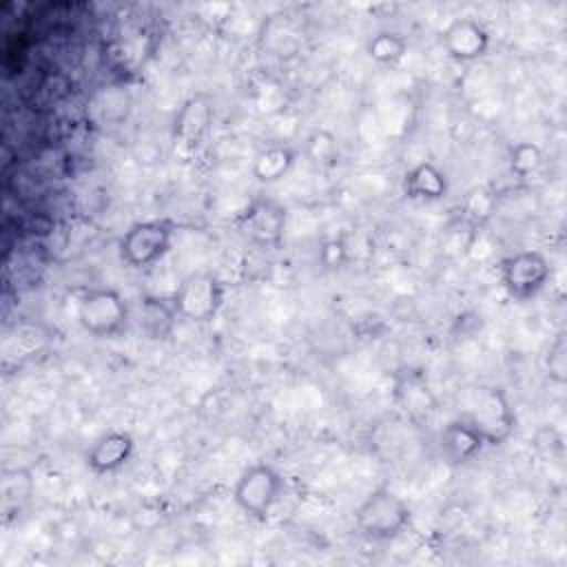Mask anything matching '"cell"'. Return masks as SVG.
Instances as JSON below:
<instances>
[{"instance_id": "ba28073f", "label": "cell", "mask_w": 567, "mask_h": 567, "mask_svg": "<svg viewBox=\"0 0 567 567\" xmlns=\"http://www.w3.org/2000/svg\"><path fill=\"white\" fill-rule=\"evenodd\" d=\"M215 104L213 97L204 91L188 95L171 120V140L179 151H195L202 146L213 131Z\"/></svg>"}, {"instance_id": "7c38bea8", "label": "cell", "mask_w": 567, "mask_h": 567, "mask_svg": "<svg viewBox=\"0 0 567 567\" xmlns=\"http://www.w3.org/2000/svg\"><path fill=\"white\" fill-rule=\"evenodd\" d=\"M135 454V439L126 430L102 432L86 450L84 465L95 476H106L120 472Z\"/></svg>"}, {"instance_id": "4fadbf2b", "label": "cell", "mask_w": 567, "mask_h": 567, "mask_svg": "<svg viewBox=\"0 0 567 567\" xmlns=\"http://www.w3.org/2000/svg\"><path fill=\"white\" fill-rule=\"evenodd\" d=\"M401 193L410 202L434 204V202H441L447 197L450 177L436 162L421 159L403 173Z\"/></svg>"}, {"instance_id": "8fae6325", "label": "cell", "mask_w": 567, "mask_h": 567, "mask_svg": "<svg viewBox=\"0 0 567 567\" xmlns=\"http://www.w3.org/2000/svg\"><path fill=\"white\" fill-rule=\"evenodd\" d=\"M439 42L450 60L465 64L483 58L489 51L492 38L481 20L472 16H461L443 27Z\"/></svg>"}, {"instance_id": "ac0fdd59", "label": "cell", "mask_w": 567, "mask_h": 567, "mask_svg": "<svg viewBox=\"0 0 567 567\" xmlns=\"http://www.w3.org/2000/svg\"><path fill=\"white\" fill-rule=\"evenodd\" d=\"M543 162V155H540V148L536 144H529V142H520L512 148V155H509V168L512 173H516L518 177H529Z\"/></svg>"}, {"instance_id": "30bf717a", "label": "cell", "mask_w": 567, "mask_h": 567, "mask_svg": "<svg viewBox=\"0 0 567 567\" xmlns=\"http://www.w3.org/2000/svg\"><path fill=\"white\" fill-rule=\"evenodd\" d=\"M485 447L487 441L483 432L465 412L450 419L439 434V452L450 467H463L476 461Z\"/></svg>"}, {"instance_id": "6da1fadb", "label": "cell", "mask_w": 567, "mask_h": 567, "mask_svg": "<svg viewBox=\"0 0 567 567\" xmlns=\"http://www.w3.org/2000/svg\"><path fill=\"white\" fill-rule=\"evenodd\" d=\"M412 523V507L392 487H374L354 509V529L370 543L396 540Z\"/></svg>"}, {"instance_id": "2e32d148", "label": "cell", "mask_w": 567, "mask_h": 567, "mask_svg": "<svg viewBox=\"0 0 567 567\" xmlns=\"http://www.w3.org/2000/svg\"><path fill=\"white\" fill-rule=\"evenodd\" d=\"M365 53L374 64L381 66H394L399 64L408 53V40L403 33L392 29H381L372 33L365 42Z\"/></svg>"}, {"instance_id": "52a82bcc", "label": "cell", "mask_w": 567, "mask_h": 567, "mask_svg": "<svg viewBox=\"0 0 567 567\" xmlns=\"http://www.w3.org/2000/svg\"><path fill=\"white\" fill-rule=\"evenodd\" d=\"M288 210L272 197H255L237 217L239 233L257 248L277 250L284 244Z\"/></svg>"}, {"instance_id": "7a4b0ae2", "label": "cell", "mask_w": 567, "mask_h": 567, "mask_svg": "<svg viewBox=\"0 0 567 567\" xmlns=\"http://www.w3.org/2000/svg\"><path fill=\"white\" fill-rule=\"evenodd\" d=\"M75 317L93 339H120L131 323V308L113 286H93L78 297Z\"/></svg>"}, {"instance_id": "5bb4252c", "label": "cell", "mask_w": 567, "mask_h": 567, "mask_svg": "<svg viewBox=\"0 0 567 567\" xmlns=\"http://www.w3.org/2000/svg\"><path fill=\"white\" fill-rule=\"evenodd\" d=\"M297 162V148L286 142H268L264 144L250 164V173L259 184H277L281 182Z\"/></svg>"}, {"instance_id": "277c9868", "label": "cell", "mask_w": 567, "mask_h": 567, "mask_svg": "<svg viewBox=\"0 0 567 567\" xmlns=\"http://www.w3.org/2000/svg\"><path fill=\"white\" fill-rule=\"evenodd\" d=\"M284 492H286L284 474L266 461H255L239 472L233 487V503L248 518L257 523H266L272 509L279 505Z\"/></svg>"}, {"instance_id": "d6986e66", "label": "cell", "mask_w": 567, "mask_h": 567, "mask_svg": "<svg viewBox=\"0 0 567 567\" xmlns=\"http://www.w3.org/2000/svg\"><path fill=\"white\" fill-rule=\"evenodd\" d=\"M346 259V244L343 237H332L321 246V261L328 268H339V264Z\"/></svg>"}, {"instance_id": "3957f363", "label": "cell", "mask_w": 567, "mask_h": 567, "mask_svg": "<svg viewBox=\"0 0 567 567\" xmlns=\"http://www.w3.org/2000/svg\"><path fill=\"white\" fill-rule=\"evenodd\" d=\"M226 281L210 268L190 270L171 292L179 319L188 323H210L226 303Z\"/></svg>"}, {"instance_id": "8992f818", "label": "cell", "mask_w": 567, "mask_h": 567, "mask_svg": "<svg viewBox=\"0 0 567 567\" xmlns=\"http://www.w3.org/2000/svg\"><path fill=\"white\" fill-rule=\"evenodd\" d=\"M551 277V264L545 252L536 248L516 250L501 259L498 279L505 295L518 303L538 297Z\"/></svg>"}, {"instance_id": "e0dca14e", "label": "cell", "mask_w": 567, "mask_h": 567, "mask_svg": "<svg viewBox=\"0 0 567 567\" xmlns=\"http://www.w3.org/2000/svg\"><path fill=\"white\" fill-rule=\"evenodd\" d=\"M303 153L308 157V162L317 168H334L341 159V148H339V140L332 131L328 128H317L306 137L303 144Z\"/></svg>"}, {"instance_id": "5b68a950", "label": "cell", "mask_w": 567, "mask_h": 567, "mask_svg": "<svg viewBox=\"0 0 567 567\" xmlns=\"http://www.w3.org/2000/svg\"><path fill=\"white\" fill-rule=\"evenodd\" d=\"M175 226L168 219H142L124 230L117 241V255L128 268L144 270L171 252Z\"/></svg>"}, {"instance_id": "9c48e42d", "label": "cell", "mask_w": 567, "mask_h": 567, "mask_svg": "<svg viewBox=\"0 0 567 567\" xmlns=\"http://www.w3.org/2000/svg\"><path fill=\"white\" fill-rule=\"evenodd\" d=\"M465 414L483 432L487 447L503 445L516 427V414L503 388H483L476 405Z\"/></svg>"}, {"instance_id": "ffe728a7", "label": "cell", "mask_w": 567, "mask_h": 567, "mask_svg": "<svg viewBox=\"0 0 567 567\" xmlns=\"http://www.w3.org/2000/svg\"><path fill=\"white\" fill-rule=\"evenodd\" d=\"M549 374H556L558 381H565V343L563 337L549 348Z\"/></svg>"}, {"instance_id": "9a60e30c", "label": "cell", "mask_w": 567, "mask_h": 567, "mask_svg": "<svg viewBox=\"0 0 567 567\" xmlns=\"http://www.w3.org/2000/svg\"><path fill=\"white\" fill-rule=\"evenodd\" d=\"M175 306L168 297H144L142 299V312H140V328L151 337V339H166L171 337L175 321H177Z\"/></svg>"}]
</instances>
